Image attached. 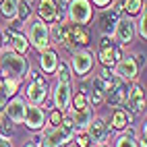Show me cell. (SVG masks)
Here are the masks:
<instances>
[{"label":"cell","mask_w":147,"mask_h":147,"mask_svg":"<svg viewBox=\"0 0 147 147\" xmlns=\"http://www.w3.org/2000/svg\"><path fill=\"white\" fill-rule=\"evenodd\" d=\"M50 42L73 52L77 48H87L91 44V33L85 25H75L71 21L50 23Z\"/></svg>","instance_id":"1"},{"label":"cell","mask_w":147,"mask_h":147,"mask_svg":"<svg viewBox=\"0 0 147 147\" xmlns=\"http://www.w3.org/2000/svg\"><path fill=\"white\" fill-rule=\"evenodd\" d=\"M42 133V147H68L73 143V137L77 133L75 124L71 120V116L64 114L62 122L58 126H44Z\"/></svg>","instance_id":"2"},{"label":"cell","mask_w":147,"mask_h":147,"mask_svg":"<svg viewBox=\"0 0 147 147\" xmlns=\"http://www.w3.org/2000/svg\"><path fill=\"white\" fill-rule=\"evenodd\" d=\"M29 60L23 54H17L11 48H2L0 50V73L4 77H13V79L23 81L29 73Z\"/></svg>","instance_id":"3"},{"label":"cell","mask_w":147,"mask_h":147,"mask_svg":"<svg viewBox=\"0 0 147 147\" xmlns=\"http://www.w3.org/2000/svg\"><path fill=\"white\" fill-rule=\"evenodd\" d=\"M27 83H25V102L27 104H35V106H44L48 95H50V83L48 79L40 73L29 68L27 73Z\"/></svg>","instance_id":"4"},{"label":"cell","mask_w":147,"mask_h":147,"mask_svg":"<svg viewBox=\"0 0 147 147\" xmlns=\"http://www.w3.org/2000/svg\"><path fill=\"white\" fill-rule=\"evenodd\" d=\"M27 42L31 48H35L37 52L46 50V48H52V42H50V25L44 23L42 19H29L27 21Z\"/></svg>","instance_id":"5"},{"label":"cell","mask_w":147,"mask_h":147,"mask_svg":"<svg viewBox=\"0 0 147 147\" xmlns=\"http://www.w3.org/2000/svg\"><path fill=\"white\" fill-rule=\"evenodd\" d=\"M68 66H71V71H73V77L85 79L95 66V54L91 50H87V48H77V50L71 52Z\"/></svg>","instance_id":"6"},{"label":"cell","mask_w":147,"mask_h":147,"mask_svg":"<svg viewBox=\"0 0 147 147\" xmlns=\"http://www.w3.org/2000/svg\"><path fill=\"white\" fill-rule=\"evenodd\" d=\"M93 19V4L91 0H68L66 6V21L75 25H89Z\"/></svg>","instance_id":"7"},{"label":"cell","mask_w":147,"mask_h":147,"mask_svg":"<svg viewBox=\"0 0 147 147\" xmlns=\"http://www.w3.org/2000/svg\"><path fill=\"white\" fill-rule=\"evenodd\" d=\"M126 93H129V83L118 79V77H114L112 81L104 83V104L110 106V108L124 106Z\"/></svg>","instance_id":"8"},{"label":"cell","mask_w":147,"mask_h":147,"mask_svg":"<svg viewBox=\"0 0 147 147\" xmlns=\"http://www.w3.org/2000/svg\"><path fill=\"white\" fill-rule=\"evenodd\" d=\"M122 17V8L120 4H108L106 8H102V13L97 15V29L102 35H114V29L118 25Z\"/></svg>","instance_id":"9"},{"label":"cell","mask_w":147,"mask_h":147,"mask_svg":"<svg viewBox=\"0 0 147 147\" xmlns=\"http://www.w3.org/2000/svg\"><path fill=\"white\" fill-rule=\"evenodd\" d=\"M112 73H114V77H118V79H122L126 83H135L139 79V64H137L133 54H122L112 66Z\"/></svg>","instance_id":"10"},{"label":"cell","mask_w":147,"mask_h":147,"mask_svg":"<svg viewBox=\"0 0 147 147\" xmlns=\"http://www.w3.org/2000/svg\"><path fill=\"white\" fill-rule=\"evenodd\" d=\"M135 37H137V33H135V21H133L129 15L122 13L118 25H116V29H114L112 40L116 42V46L126 48V46H131V44L135 42Z\"/></svg>","instance_id":"11"},{"label":"cell","mask_w":147,"mask_h":147,"mask_svg":"<svg viewBox=\"0 0 147 147\" xmlns=\"http://www.w3.org/2000/svg\"><path fill=\"white\" fill-rule=\"evenodd\" d=\"M50 93H52V104L56 110H60L62 114L68 112L71 108V97H73V83H60L56 81L54 87H50Z\"/></svg>","instance_id":"12"},{"label":"cell","mask_w":147,"mask_h":147,"mask_svg":"<svg viewBox=\"0 0 147 147\" xmlns=\"http://www.w3.org/2000/svg\"><path fill=\"white\" fill-rule=\"evenodd\" d=\"M23 124L27 126L29 131L40 133L44 126H46V110H44L42 106L27 104V106H25V118H23Z\"/></svg>","instance_id":"13"},{"label":"cell","mask_w":147,"mask_h":147,"mask_svg":"<svg viewBox=\"0 0 147 147\" xmlns=\"http://www.w3.org/2000/svg\"><path fill=\"white\" fill-rule=\"evenodd\" d=\"M85 133L89 135L91 143H108V137H110V124L104 116H93L89 126L85 129Z\"/></svg>","instance_id":"14"},{"label":"cell","mask_w":147,"mask_h":147,"mask_svg":"<svg viewBox=\"0 0 147 147\" xmlns=\"http://www.w3.org/2000/svg\"><path fill=\"white\" fill-rule=\"evenodd\" d=\"M25 106H27V102H25V97H21V95L8 97V102H6V106H4V116H6L13 124H23Z\"/></svg>","instance_id":"15"},{"label":"cell","mask_w":147,"mask_h":147,"mask_svg":"<svg viewBox=\"0 0 147 147\" xmlns=\"http://www.w3.org/2000/svg\"><path fill=\"white\" fill-rule=\"evenodd\" d=\"M124 106H126V110L133 112V114H143L145 112V89L141 85L135 83L133 87H129Z\"/></svg>","instance_id":"16"},{"label":"cell","mask_w":147,"mask_h":147,"mask_svg":"<svg viewBox=\"0 0 147 147\" xmlns=\"http://www.w3.org/2000/svg\"><path fill=\"white\" fill-rule=\"evenodd\" d=\"M133 122H135V114L129 112L122 106L114 108V112L110 114V129H114V131H124L126 126H131Z\"/></svg>","instance_id":"17"},{"label":"cell","mask_w":147,"mask_h":147,"mask_svg":"<svg viewBox=\"0 0 147 147\" xmlns=\"http://www.w3.org/2000/svg\"><path fill=\"white\" fill-rule=\"evenodd\" d=\"M58 62H60V58H58V52L54 48H46V50H42L40 56H37V66H40V71L46 73V75H54Z\"/></svg>","instance_id":"18"},{"label":"cell","mask_w":147,"mask_h":147,"mask_svg":"<svg viewBox=\"0 0 147 147\" xmlns=\"http://www.w3.org/2000/svg\"><path fill=\"white\" fill-rule=\"evenodd\" d=\"M120 56H122V48H120V46H116V44H110V46L100 48V50H97V56H95V58H100L102 66H110V68H112Z\"/></svg>","instance_id":"19"},{"label":"cell","mask_w":147,"mask_h":147,"mask_svg":"<svg viewBox=\"0 0 147 147\" xmlns=\"http://www.w3.org/2000/svg\"><path fill=\"white\" fill-rule=\"evenodd\" d=\"M66 114L71 116V120H73L77 131H85L87 126H89L91 118H93V108L89 106V108H83V110H68Z\"/></svg>","instance_id":"20"},{"label":"cell","mask_w":147,"mask_h":147,"mask_svg":"<svg viewBox=\"0 0 147 147\" xmlns=\"http://www.w3.org/2000/svg\"><path fill=\"white\" fill-rule=\"evenodd\" d=\"M56 0H37V6H35V13L37 19H42L44 23H54V17H56Z\"/></svg>","instance_id":"21"},{"label":"cell","mask_w":147,"mask_h":147,"mask_svg":"<svg viewBox=\"0 0 147 147\" xmlns=\"http://www.w3.org/2000/svg\"><path fill=\"white\" fill-rule=\"evenodd\" d=\"M89 97V106L91 108H97L104 104V81L100 77H93L91 79V93H87Z\"/></svg>","instance_id":"22"},{"label":"cell","mask_w":147,"mask_h":147,"mask_svg":"<svg viewBox=\"0 0 147 147\" xmlns=\"http://www.w3.org/2000/svg\"><path fill=\"white\" fill-rule=\"evenodd\" d=\"M114 147H139V145H137V135H135V131H133V129H129V131L124 129L118 137H116Z\"/></svg>","instance_id":"23"},{"label":"cell","mask_w":147,"mask_h":147,"mask_svg":"<svg viewBox=\"0 0 147 147\" xmlns=\"http://www.w3.org/2000/svg\"><path fill=\"white\" fill-rule=\"evenodd\" d=\"M54 77H56V81H60V83H73V71H71V66H68L66 60H60L56 66V71H54Z\"/></svg>","instance_id":"24"},{"label":"cell","mask_w":147,"mask_h":147,"mask_svg":"<svg viewBox=\"0 0 147 147\" xmlns=\"http://www.w3.org/2000/svg\"><path fill=\"white\" fill-rule=\"evenodd\" d=\"M17 4L19 0H2L0 2V15H2V19H6V23L17 17Z\"/></svg>","instance_id":"25"},{"label":"cell","mask_w":147,"mask_h":147,"mask_svg":"<svg viewBox=\"0 0 147 147\" xmlns=\"http://www.w3.org/2000/svg\"><path fill=\"white\" fill-rule=\"evenodd\" d=\"M135 33L141 37V40H147V8L143 6L139 15H137V21H135Z\"/></svg>","instance_id":"26"},{"label":"cell","mask_w":147,"mask_h":147,"mask_svg":"<svg viewBox=\"0 0 147 147\" xmlns=\"http://www.w3.org/2000/svg\"><path fill=\"white\" fill-rule=\"evenodd\" d=\"M83 108H89V97H87V91L81 89V91H73V97H71V108L68 110H83Z\"/></svg>","instance_id":"27"},{"label":"cell","mask_w":147,"mask_h":147,"mask_svg":"<svg viewBox=\"0 0 147 147\" xmlns=\"http://www.w3.org/2000/svg\"><path fill=\"white\" fill-rule=\"evenodd\" d=\"M143 6H145V0H122V4H120L122 13L129 15V17L139 15V11H141Z\"/></svg>","instance_id":"28"},{"label":"cell","mask_w":147,"mask_h":147,"mask_svg":"<svg viewBox=\"0 0 147 147\" xmlns=\"http://www.w3.org/2000/svg\"><path fill=\"white\" fill-rule=\"evenodd\" d=\"M19 87H21V81L19 79H13V77H2V89L8 97H13L19 93Z\"/></svg>","instance_id":"29"},{"label":"cell","mask_w":147,"mask_h":147,"mask_svg":"<svg viewBox=\"0 0 147 147\" xmlns=\"http://www.w3.org/2000/svg\"><path fill=\"white\" fill-rule=\"evenodd\" d=\"M73 143H75L77 147H91V145H93L91 139H89V135H87L85 131H77L75 137H73Z\"/></svg>","instance_id":"30"},{"label":"cell","mask_w":147,"mask_h":147,"mask_svg":"<svg viewBox=\"0 0 147 147\" xmlns=\"http://www.w3.org/2000/svg\"><path fill=\"white\" fill-rule=\"evenodd\" d=\"M62 118H64V114L54 108L50 114H46V124H48V126H58V124L62 122Z\"/></svg>","instance_id":"31"},{"label":"cell","mask_w":147,"mask_h":147,"mask_svg":"<svg viewBox=\"0 0 147 147\" xmlns=\"http://www.w3.org/2000/svg\"><path fill=\"white\" fill-rule=\"evenodd\" d=\"M11 135H13V122L8 118H4L0 122V139H8Z\"/></svg>","instance_id":"32"},{"label":"cell","mask_w":147,"mask_h":147,"mask_svg":"<svg viewBox=\"0 0 147 147\" xmlns=\"http://www.w3.org/2000/svg\"><path fill=\"white\" fill-rule=\"evenodd\" d=\"M97 77H100L104 83H108V81H112V79H114V73H112V68H110V66H102V71H100V75H97Z\"/></svg>","instance_id":"33"},{"label":"cell","mask_w":147,"mask_h":147,"mask_svg":"<svg viewBox=\"0 0 147 147\" xmlns=\"http://www.w3.org/2000/svg\"><path fill=\"white\" fill-rule=\"evenodd\" d=\"M91 4L95 8H106L108 4H112V0H91Z\"/></svg>","instance_id":"34"},{"label":"cell","mask_w":147,"mask_h":147,"mask_svg":"<svg viewBox=\"0 0 147 147\" xmlns=\"http://www.w3.org/2000/svg\"><path fill=\"white\" fill-rule=\"evenodd\" d=\"M135 60H137V64H139V68L141 66L145 68V54H135Z\"/></svg>","instance_id":"35"},{"label":"cell","mask_w":147,"mask_h":147,"mask_svg":"<svg viewBox=\"0 0 147 147\" xmlns=\"http://www.w3.org/2000/svg\"><path fill=\"white\" fill-rule=\"evenodd\" d=\"M0 147H13V143L8 139H0Z\"/></svg>","instance_id":"36"},{"label":"cell","mask_w":147,"mask_h":147,"mask_svg":"<svg viewBox=\"0 0 147 147\" xmlns=\"http://www.w3.org/2000/svg\"><path fill=\"white\" fill-rule=\"evenodd\" d=\"M0 50H2V29H0Z\"/></svg>","instance_id":"37"},{"label":"cell","mask_w":147,"mask_h":147,"mask_svg":"<svg viewBox=\"0 0 147 147\" xmlns=\"http://www.w3.org/2000/svg\"><path fill=\"white\" fill-rule=\"evenodd\" d=\"M95 147H108L106 143H95Z\"/></svg>","instance_id":"38"},{"label":"cell","mask_w":147,"mask_h":147,"mask_svg":"<svg viewBox=\"0 0 147 147\" xmlns=\"http://www.w3.org/2000/svg\"><path fill=\"white\" fill-rule=\"evenodd\" d=\"M23 147H37V145H33V143H25Z\"/></svg>","instance_id":"39"},{"label":"cell","mask_w":147,"mask_h":147,"mask_svg":"<svg viewBox=\"0 0 147 147\" xmlns=\"http://www.w3.org/2000/svg\"><path fill=\"white\" fill-rule=\"evenodd\" d=\"M0 91H2V77H0Z\"/></svg>","instance_id":"40"},{"label":"cell","mask_w":147,"mask_h":147,"mask_svg":"<svg viewBox=\"0 0 147 147\" xmlns=\"http://www.w3.org/2000/svg\"><path fill=\"white\" fill-rule=\"evenodd\" d=\"M60 2H68V0H60Z\"/></svg>","instance_id":"41"},{"label":"cell","mask_w":147,"mask_h":147,"mask_svg":"<svg viewBox=\"0 0 147 147\" xmlns=\"http://www.w3.org/2000/svg\"><path fill=\"white\" fill-rule=\"evenodd\" d=\"M0 2H2V0H0Z\"/></svg>","instance_id":"42"}]
</instances>
